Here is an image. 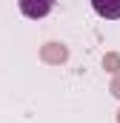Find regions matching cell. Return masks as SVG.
I'll list each match as a JSON object with an SVG mask.
<instances>
[{"instance_id":"7a4b0ae2","label":"cell","mask_w":120,"mask_h":123,"mask_svg":"<svg viewBox=\"0 0 120 123\" xmlns=\"http://www.w3.org/2000/svg\"><path fill=\"white\" fill-rule=\"evenodd\" d=\"M91 9L106 20H120V0H91Z\"/></svg>"},{"instance_id":"6da1fadb","label":"cell","mask_w":120,"mask_h":123,"mask_svg":"<svg viewBox=\"0 0 120 123\" xmlns=\"http://www.w3.org/2000/svg\"><path fill=\"white\" fill-rule=\"evenodd\" d=\"M17 6H20V12L31 17V20H40V17H46L52 9H54V0H17Z\"/></svg>"}]
</instances>
